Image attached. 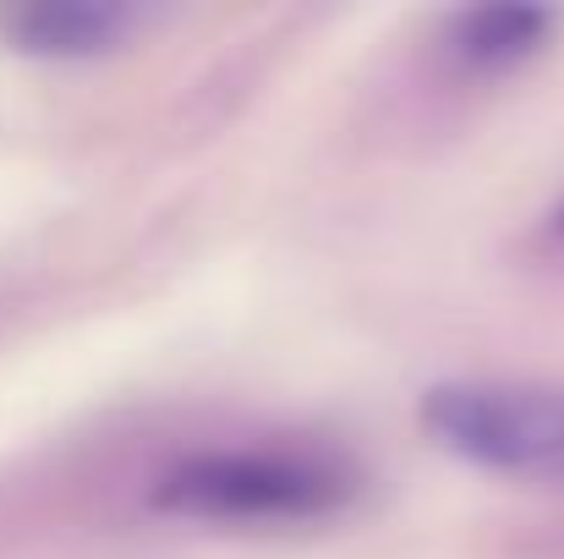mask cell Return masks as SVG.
Listing matches in <instances>:
<instances>
[{"label":"cell","instance_id":"6da1fadb","mask_svg":"<svg viewBox=\"0 0 564 559\" xmlns=\"http://www.w3.org/2000/svg\"><path fill=\"white\" fill-rule=\"evenodd\" d=\"M357 494L351 472L318 455L280 450H236V455H192L160 477L154 510L192 522H313L335 516Z\"/></svg>","mask_w":564,"mask_h":559},{"label":"cell","instance_id":"7a4b0ae2","mask_svg":"<svg viewBox=\"0 0 564 559\" xmlns=\"http://www.w3.org/2000/svg\"><path fill=\"white\" fill-rule=\"evenodd\" d=\"M422 428L471 466L564 477V389L549 384H433L422 395Z\"/></svg>","mask_w":564,"mask_h":559},{"label":"cell","instance_id":"3957f363","mask_svg":"<svg viewBox=\"0 0 564 559\" xmlns=\"http://www.w3.org/2000/svg\"><path fill=\"white\" fill-rule=\"evenodd\" d=\"M11 39L28 55H55V61H77V55H105L127 39L132 28V6L116 0H39L11 11Z\"/></svg>","mask_w":564,"mask_h":559},{"label":"cell","instance_id":"277c9868","mask_svg":"<svg viewBox=\"0 0 564 559\" xmlns=\"http://www.w3.org/2000/svg\"><path fill=\"white\" fill-rule=\"evenodd\" d=\"M554 22L560 17L549 6H477L449 22V50L477 72H505V66H521L527 55H538L549 44Z\"/></svg>","mask_w":564,"mask_h":559},{"label":"cell","instance_id":"5b68a950","mask_svg":"<svg viewBox=\"0 0 564 559\" xmlns=\"http://www.w3.org/2000/svg\"><path fill=\"white\" fill-rule=\"evenodd\" d=\"M554 236H560V241H564V208H560V214H554Z\"/></svg>","mask_w":564,"mask_h":559}]
</instances>
